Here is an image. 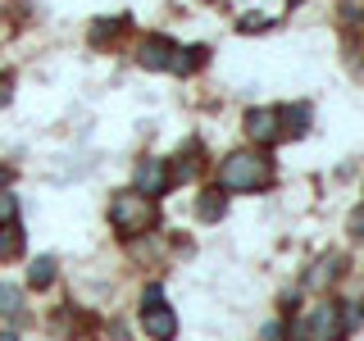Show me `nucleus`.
<instances>
[{
    "mask_svg": "<svg viewBox=\"0 0 364 341\" xmlns=\"http://www.w3.org/2000/svg\"><path fill=\"white\" fill-rule=\"evenodd\" d=\"M196 155H200L196 146H187V155H178V164H173V178H182V182L196 178V173H200V159H196Z\"/></svg>",
    "mask_w": 364,
    "mask_h": 341,
    "instance_id": "12",
    "label": "nucleus"
},
{
    "mask_svg": "<svg viewBox=\"0 0 364 341\" xmlns=\"http://www.w3.org/2000/svg\"><path fill=\"white\" fill-rule=\"evenodd\" d=\"M28 282H32L37 291H46V287L55 282V259H50V255H46V259H37V264L28 269Z\"/></svg>",
    "mask_w": 364,
    "mask_h": 341,
    "instance_id": "11",
    "label": "nucleus"
},
{
    "mask_svg": "<svg viewBox=\"0 0 364 341\" xmlns=\"http://www.w3.org/2000/svg\"><path fill=\"white\" fill-rule=\"evenodd\" d=\"M273 182V164L264 155H250V151H237L223 159L219 168V187L223 191H255V187H269Z\"/></svg>",
    "mask_w": 364,
    "mask_h": 341,
    "instance_id": "1",
    "label": "nucleus"
},
{
    "mask_svg": "<svg viewBox=\"0 0 364 341\" xmlns=\"http://www.w3.org/2000/svg\"><path fill=\"white\" fill-rule=\"evenodd\" d=\"M0 182H9V168H0Z\"/></svg>",
    "mask_w": 364,
    "mask_h": 341,
    "instance_id": "21",
    "label": "nucleus"
},
{
    "mask_svg": "<svg viewBox=\"0 0 364 341\" xmlns=\"http://www.w3.org/2000/svg\"><path fill=\"white\" fill-rule=\"evenodd\" d=\"M223 210H228V196H223V187H210L205 196L196 200V214L205 223H214V219H223Z\"/></svg>",
    "mask_w": 364,
    "mask_h": 341,
    "instance_id": "8",
    "label": "nucleus"
},
{
    "mask_svg": "<svg viewBox=\"0 0 364 341\" xmlns=\"http://www.w3.org/2000/svg\"><path fill=\"white\" fill-rule=\"evenodd\" d=\"M0 314H9V318L18 314V287H5V282H0Z\"/></svg>",
    "mask_w": 364,
    "mask_h": 341,
    "instance_id": "16",
    "label": "nucleus"
},
{
    "mask_svg": "<svg viewBox=\"0 0 364 341\" xmlns=\"http://www.w3.org/2000/svg\"><path fill=\"white\" fill-rule=\"evenodd\" d=\"M350 237H355V242H364V205L350 214Z\"/></svg>",
    "mask_w": 364,
    "mask_h": 341,
    "instance_id": "17",
    "label": "nucleus"
},
{
    "mask_svg": "<svg viewBox=\"0 0 364 341\" xmlns=\"http://www.w3.org/2000/svg\"><path fill=\"white\" fill-rule=\"evenodd\" d=\"M155 219V205L141 196V191H119V196L109 200V223L119 227L123 237H136V232H146Z\"/></svg>",
    "mask_w": 364,
    "mask_h": 341,
    "instance_id": "2",
    "label": "nucleus"
},
{
    "mask_svg": "<svg viewBox=\"0 0 364 341\" xmlns=\"http://www.w3.org/2000/svg\"><path fill=\"white\" fill-rule=\"evenodd\" d=\"M264 341H282V328H278V323H269V328H264Z\"/></svg>",
    "mask_w": 364,
    "mask_h": 341,
    "instance_id": "19",
    "label": "nucleus"
},
{
    "mask_svg": "<svg viewBox=\"0 0 364 341\" xmlns=\"http://www.w3.org/2000/svg\"><path fill=\"white\" fill-rule=\"evenodd\" d=\"M9 87H14V77H9V73H0V105L9 100Z\"/></svg>",
    "mask_w": 364,
    "mask_h": 341,
    "instance_id": "18",
    "label": "nucleus"
},
{
    "mask_svg": "<svg viewBox=\"0 0 364 341\" xmlns=\"http://www.w3.org/2000/svg\"><path fill=\"white\" fill-rule=\"evenodd\" d=\"M205 60H210V50H205V45H191L187 55H173V73H196Z\"/></svg>",
    "mask_w": 364,
    "mask_h": 341,
    "instance_id": "10",
    "label": "nucleus"
},
{
    "mask_svg": "<svg viewBox=\"0 0 364 341\" xmlns=\"http://www.w3.org/2000/svg\"><path fill=\"white\" fill-rule=\"evenodd\" d=\"M164 187H168V168H164V159H146V164H136V191H141L146 200L164 196Z\"/></svg>",
    "mask_w": 364,
    "mask_h": 341,
    "instance_id": "6",
    "label": "nucleus"
},
{
    "mask_svg": "<svg viewBox=\"0 0 364 341\" xmlns=\"http://www.w3.org/2000/svg\"><path fill=\"white\" fill-rule=\"evenodd\" d=\"M23 255V232L18 227H5V242H0V259H18Z\"/></svg>",
    "mask_w": 364,
    "mask_h": 341,
    "instance_id": "13",
    "label": "nucleus"
},
{
    "mask_svg": "<svg viewBox=\"0 0 364 341\" xmlns=\"http://www.w3.org/2000/svg\"><path fill=\"white\" fill-rule=\"evenodd\" d=\"M278 123H282V132H291V136H305V128H310V105L278 109Z\"/></svg>",
    "mask_w": 364,
    "mask_h": 341,
    "instance_id": "9",
    "label": "nucleus"
},
{
    "mask_svg": "<svg viewBox=\"0 0 364 341\" xmlns=\"http://www.w3.org/2000/svg\"><path fill=\"white\" fill-rule=\"evenodd\" d=\"M173 55H178V45L168 41V37H146L141 41V68H151V73H159V68H173Z\"/></svg>",
    "mask_w": 364,
    "mask_h": 341,
    "instance_id": "7",
    "label": "nucleus"
},
{
    "mask_svg": "<svg viewBox=\"0 0 364 341\" xmlns=\"http://www.w3.org/2000/svg\"><path fill=\"white\" fill-rule=\"evenodd\" d=\"M350 323H355V314H350L346 305L328 301V305H318L314 318H310V337L314 341H341V337L350 332Z\"/></svg>",
    "mask_w": 364,
    "mask_h": 341,
    "instance_id": "3",
    "label": "nucleus"
},
{
    "mask_svg": "<svg viewBox=\"0 0 364 341\" xmlns=\"http://www.w3.org/2000/svg\"><path fill=\"white\" fill-rule=\"evenodd\" d=\"M14 223H18V200L9 196V191H0V232L14 227Z\"/></svg>",
    "mask_w": 364,
    "mask_h": 341,
    "instance_id": "14",
    "label": "nucleus"
},
{
    "mask_svg": "<svg viewBox=\"0 0 364 341\" xmlns=\"http://www.w3.org/2000/svg\"><path fill=\"white\" fill-rule=\"evenodd\" d=\"M360 310H364V301H360Z\"/></svg>",
    "mask_w": 364,
    "mask_h": 341,
    "instance_id": "22",
    "label": "nucleus"
},
{
    "mask_svg": "<svg viewBox=\"0 0 364 341\" xmlns=\"http://www.w3.org/2000/svg\"><path fill=\"white\" fill-rule=\"evenodd\" d=\"M141 328H146L151 341H173L178 318H173V310H168L164 301H155V305H141Z\"/></svg>",
    "mask_w": 364,
    "mask_h": 341,
    "instance_id": "4",
    "label": "nucleus"
},
{
    "mask_svg": "<svg viewBox=\"0 0 364 341\" xmlns=\"http://www.w3.org/2000/svg\"><path fill=\"white\" fill-rule=\"evenodd\" d=\"M0 341H18V337H14V332H0Z\"/></svg>",
    "mask_w": 364,
    "mask_h": 341,
    "instance_id": "20",
    "label": "nucleus"
},
{
    "mask_svg": "<svg viewBox=\"0 0 364 341\" xmlns=\"http://www.w3.org/2000/svg\"><path fill=\"white\" fill-rule=\"evenodd\" d=\"M246 132H250V141H259V146H273V141L282 136L278 109H250V114H246Z\"/></svg>",
    "mask_w": 364,
    "mask_h": 341,
    "instance_id": "5",
    "label": "nucleus"
},
{
    "mask_svg": "<svg viewBox=\"0 0 364 341\" xmlns=\"http://www.w3.org/2000/svg\"><path fill=\"white\" fill-rule=\"evenodd\" d=\"M119 28H123V18H114V23H109V18H100V23H96V28H91V41H96V45H100V41H105V37L114 41V37H119Z\"/></svg>",
    "mask_w": 364,
    "mask_h": 341,
    "instance_id": "15",
    "label": "nucleus"
}]
</instances>
